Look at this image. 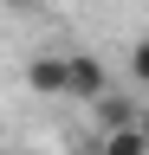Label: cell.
Returning <instances> with one entry per match:
<instances>
[{"mask_svg": "<svg viewBox=\"0 0 149 155\" xmlns=\"http://www.w3.org/2000/svg\"><path fill=\"white\" fill-rule=\"evenodd\" d=\"M26 84L39 91V97H71V58H52V52H39L26 65Z\"/></svg>", "mask_w": 149, "mask_h": 155, "instance_id": "1", "label": "cell"}, {"mask_svg": "<svg viewBox=\"0 0 149 155\" xmlns=\"http://www.w3.org/2000/svg\"><path fill=\"white\" fill-rule=\"evenodd\" d=\"M110 91V78H104V65L91 52H71V97H84V104H97V97Z\"/></svg>", "mask_w": 149, "mask_h": 155, "instance_id": "2", "label": "cell"}, {"mask_svg": "<svg viewBox=\"0 0 149 155\" xmlns=\"http://www.w3.org/2000/svg\"><path fill=\"white\" fill-rule=\"evenodd\" d=\"M91 116H97V129H130V123H136L130 97H117V91H104L97 104H91Z\"/></svg>", "mask_w": 149, "mask_h": 155, "instance_id": "3", "label": "cell"}, {"mask_svg": "<svg viewBox=\"0 0 149 155\" xmlns=\"http://www.w3.org/2000/svg\"><path fill=\"white\" fill-rule=\"evenodd\" d=\"M104 155H149V129L130 123V129H104Z\"/></svg>", "mask_w": 149, "mask_h": 155, "instance_id": "4", "label": "cell"}, {"mask_svg": "<svg viewBox=\"0 0 149 155\" xmlns=\"http://www.w3.org/2000/svg\"><path fill=\"white\" fill-rule=\"evenodd\" d=\"M130 71H136V84L149 91V39H143V45H136V52H130Z\"/></svg>", "mask_w": 149, "mask_h": 155, "instance_id": "5", "label": "cell"}, {"mask_svg": "<svg viewBox=\"0 0 149 155\" xmlns=\"http://www.w3.org/2000/svg\"><path fill=\"white\" fill-rule=\"evenodd\" d=\"M13 7H20V13H26V7H32V0H13Z\"/></svg>", "mask_w": 149, "mask_h": 155, "instance_id": "6", "label": "cell"}]
</instances>
